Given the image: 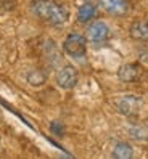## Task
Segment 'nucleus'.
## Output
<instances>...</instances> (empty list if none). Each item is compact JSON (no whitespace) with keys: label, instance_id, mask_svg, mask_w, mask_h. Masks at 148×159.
<instances>
[{"label":"nucleus","instance_id":"obj_11","mask_svg":"<svg viewBox=\"0 0 148 159\" xmlns=\"http://www.w3.org/2000/svg\"><path fill=\"white\" fill-rule=\"evenodd\" d=\"M26 80H27V84H31L32 87H40L45 84V80H47V74L40 69H32L31 72H27Z\"/></svg>","mask_w":148,"mask_h":159},{"label":"nucleus","instance_id":"obj_10","mask_svg":"<svg viewBox=\"0 0 148 159\" xmlns=\"http://www.w3.org/2000/svg\"><path fill=\"white\" fill-rule=\"evenodd\" d=\"M97 13H98V8L95 3H92V2L82 3L77 10V21L79 23H89L97 16Z\"/></svg>","mask_w":148,"mask_h":159},{"label":"nucleus","instance_id":"obj_6","mask_svg":"<svg viewBox=\"0 0 148 159\" xmlns=\"http://www.w3.org/2000/svg\"><path fill=\"white\" fill-rule=\"evenodd\" d=\"M98 5L109 15L114 16H121L126 15L129 10V3L127 0H98Z\"/></svg>","mask_w":148,"mask_h":159},{"label":"nucleus","instance_id":"obj_8","mask_svg":"<svg viewBox=\"0 0 148 159\" xmlns=\"http://www.w3.org/2000/svg\"><path fill=\"white\" fill-rule=\"evenodd\" d=\"M131 37L140 42H148V20H138L131 26Z\"/></svg>","mask_w":148,"mask_h":159},{"label":"nucleus","instance_id":"obj_2","mask_svg":"<svg viewBox=\"0 0 148 159\" xmlns=\"http://www.w3.org/2000/svg\"><path fill=\"white\" fill-rule=\"evenodd\" d=\"M63 50L68 57H71L74 60L84 58L87 53V39L82 34L71 32L66 35V39L63 42Z\"/></svg>","mask_w":148,"mask_h":159},{"label":"nucleus","instance_id":"obj_13","mask_svg":"<svg viewBox=\"0 0 148 159\" xmlns=\"http://www.w3.org/2000/svg\"><path fill=\"white\" fill-rule=\"evenodd\" d=\"M50 130L55 134V135H63L64 132V127L61 125V122H58V120H55V122L50 124Z\"/></svg>","mask_w":148,"mask_h":159},{"label":"nucleus","instance_id":"obj_1","mask_svg":"<svg viewBox=\"0 0 148 159\" xmlns=\"http://www.w3.org/2000/svg\"><path fill=\"white\" fill-rule=\"evenodd\" d=\"M31 13L52 26H63L69 18L66 8L53 0H34L31 2Z\"/></svg>","mask_w":148,"mask_h":159},{"label":"nucleus","instance_id":"obj_5","mask_svg":"<svg viewBox=\"0 0 148 159\" xmlns=\"http://www.w3.org/2000/svg\"><path fill=\"white\" fill-rule=\"evenodd\" d=\"M142 108V98L135 95H126L116 100V109L124 116H135Z\"/></svg>","mask_w":148,"mask_h":159},{"label":"nucleus","instance_id":"obj_4","mask_svg":"<svg viewBox=\"0 0 148 159\" xmlns=\"http://www.w3.org/2000/svg\"><path fill=\"white\" fill-rule=\"evenodd\" d=\"M111 35V29L105 21H94L89 27H87V39L94 43V45H100L109 39Z\"/></svg>","mask_w":148,"mask_h":159},{"label":"nucleus","instance_id":"obj_7","mask_svg":"<svg viewBox=\"0 0 148 159\" xmlns=\"http://www.w3.org/2000/svg\"><path fill=\"white\" fill-rule=\"evenodd\" d=\"M118 77L121 82H126V84H131V82H135L138 77H140V68L137 64H124V66L119 68L118 71Z\"/></svg>","mask_w":148,"mask_h":159},{"label":"nucleus","instance_id":"obj_3","mask_svg":"<svg viewBox=\"0 0 148 159\" xmlns=\"http://www.w3.org/2000/svg\"><path fill=\"white\" fill-rule=\"evenodd\" d=\"M55 80H57V85L63 90H71L77 85V80H79V72L74 66H66L60 68V71L57 72L55 76Z\"/></svg>","mask_w":148,"mask_h":159},{"label":"nucleus","instance_id":"obj_12","mask_svg":"<svg viewBox=\"0 0 148 159\" xmlns=\"http://www.w3.org/2000/svg\"><path fill=\"white\" fill-rule=\"evenodd\" d=\"M129 137L134 140H146L148 138V129L143 125H131L129 127Z\"/></svg>","mask_w":148,"mask_h":159},{"label":"nucleus","instance_id":"obj_9","mask_svg":"<svg viewBox=\"0 0 148 159\" xmlns=\"http://www.w3.org/2000/svg\"><path fill=\"white\" fill-rule=\"evenodd\" d=\"M113 159H134V148L127 142H116L111 149Z\"/></svg>","mask_w":148,"mask_h":159}]
</instances>
